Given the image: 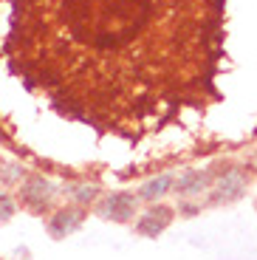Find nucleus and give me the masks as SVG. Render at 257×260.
<instances>
[{
  "instance_id": "f03ea898",
  "label": "nucleus",
  "mask_w": 257,
  "mask_h": 260,
  "mask_svg": "<svg viewBox=\"0 0 257 260\" xmlns=\"http://www.w3.org/2000/svg\"><path fill=\"white\" fill-rule=\"evenodd\" d=\"M54 195H57V187H54L48 178L37 176V173L26 176L23 184H20V204H23L28 212H34V215L48 212L51 204H54Z\"/></svg>"
},
{
  "instance_id": "7ed1b4c3",
  "label": "nucleus",
  "mask_w": 257,
  "mask_h": 260,
  "mask_svg": "<svg viewBox=\"0 0 257 260\" xmlns=\"http://www.w3.org/2000/svg\"><path fill=\"white\" fill-rule=\"evenodd\" d=\"M243 192H246L243 170H238V167L220 170L218 176H215V181H212V189H209V204H212V207L232 204V201H238Z\"/></svg>"
},
{
  "instance_id": "f257e3e1",
  "label": "nucleus",
  "mask_w": 257,
  "mask_h": 260,
  "mask_svg": "<svg viewBox=\"0 0 257 260\" xmlns=\"http://www.w3.org/2000/svg\"><path fill=\"white\" fill-rule=\"evenodd\" d=\"M223 0H12L3 43L26 88L62 116L142 139L201 105Z\"/></svg>"
},
{
  "instance_id": "20e7f679",
  "label": "nucleus",
  "mask_w": 257,
  "mask_h": 260,
  "mask_svg": "<svg viewBox=\"0 0 257 260\" xmlns=\"http://www.w3.org/2000/svg\"><path fill=\"white\" fill-rule=\"evenodd\" d=\"M136 207H139V198L133 192H110L105 195L97 207V215L105 218V221H116V223H127L136 215Z\"/></svg>"
},
{
  "instance_id": "39448f33",
  "label": "nucleus",
  "mask_w": 257,
  "mask_h": 260,
  "mask_svg": "<svg viewBox=\"0 0 257 260\" xmlns=\"http://www.w3.org/2000/svg\"><path fill=\"white\" fill-rule=\"evenodd\" d=\"M85 218H88V212H85L82 207L57 209V212L51 215V221H48V235H51L54 241H62V238H68L71 232H77V229L82 226Z\"/></svg>"
},
{
  "instance_id": "6e6552de",
  "label": "nucleus",
  "mask_w": 257,
  "mask_h": 260,
  "mask_svg": "<svg viewBox=\"0 0 257 260\" xmlns=\"http://www.w3.org/2000/svg\"><path fill=\"white\" fill-rule=\"evenodd\" d=\"M175 178L170 176V173H164V176L153 178V181H147L142 189H139V198H144V201H155V198H161V195H167L170 189H173Z\"/></svg>"
},
{
  "instance_id": "1a4fd4ad",
  "label": "nucleus",
  "mask_w": 257,
  "mask_h": 260,
  "mask_svg": "<svg viewBox=\"0 0 257 260\" xmlns=\"http://www.w3.org/2000/svg\"><path fill=\"white\" fill-rule=\"evenodd\" d=\"M65 192L77 204H93L99 198V187H93V184H65Z\"/></svg>"
},
{
  "instance_id": "9d476101",
  "label": "nucleus",
  "mask_w": 257,
  "mask_h": 260,
  "mask_svg": "<svg viewBox=\"0 0 257 260\" xmlns=\"http://www.w3.org/2000/svg\"><path fill=\"white\" fill-rule=\"evenodd\" d=\"M14 215V201L9 192H0V221H9Z\"/></svg>"
},
{
  "instance_id": "0eeeda50",
  "label": "nucleus",
  "mask_w": 257,
  "mask_h": 260,
  "mask_svg": "<svg viewBox=\"0 0 257 260\" xmlns=\"http://www.w3.org/2000/svg\"><path fill=\"white\" fill-rule=\"evenodd\" d=\"M215 181V173L212 170H186L184 176L175 181V192L181 198H192V195H201L212 187Z\"/></svg>"
},
{
  "instance_id": "423d86ee",
  "label": "nucleus",
  "mask_w": 257,
  "mask_h": 260,
  "mask_svg": "<svg viewBox=\"0 0 257 260\" xmlns=\"http://www.w3.org/2000/svg\"><path fill=\"white\" fill-rule=\"evenodd\" d=\"M173 209L164 207V204H155V207H150L147 212L136 221V232L142 235V238H158L164 229L173 223Z\"/></svg>"
}]
</instances>
